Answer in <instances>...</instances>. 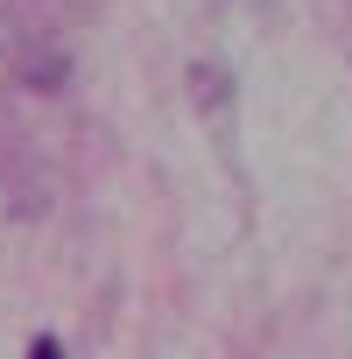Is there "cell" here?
Instances as JSON below:
<instances>
[{
	"label": "cell",
	"mask_w": 352,
	"mask_h": 359,
	"mask_svg": "<svg viewBox=\"0 0 352 359\" xmlns=\"http://www.w3.org/2000/svg\"><path fill=\"white\" fill-rule=\"evenodd\" d=\"M29 359H64V345H57V338H50V331H43V338H36V345H29Z\"/></svg>",
	"instance_id": "obj_1"
}]
</instances>
